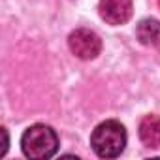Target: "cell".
Listing matches in <instances>:
<instances>
[{
	"instance_id": "cell-4",
	"label": "cell",
	"mask_w": 160,
	"mask_h": 160,
	"mask_svg": "<svg viewBox=\"0 0 160 160\" xmlns=\"http://www.w3.org/2000/svg\"><path fill=\"white\" fill-rule=\"evenodd\" d=\"M98 13L108 25H124L132 17V0H100Z\"/></svg>"
},
{
	"instance_id": "cell-2",
	"label": "cell",
	"mask_w": 160,
	"mask_h": 160,
	"mask_svg": "<svg viewBox=\"0 0 160 160\" xmlns=\"http://www.w3.org/2000/svg\"><path fill=\"white\" fill-rule=\"evenodd\" d=\"M21 149L25 156L34 160L51 158L58 151V136L47 124H32L21 136Z\"/></svg>"
},
{
	"instance_id": "cell-6",
	"label": "cell",
	"mask_w": 160,
	"mask_h": 160,
	"mask_svg": "<svg viewBox=\"0 0 160 160\" xmlns=\"http://www.w3.org/2000/svg\"><path fill=\"white\" fill-rule=\"evenodd\" d=\"M138 38L141 43L145 45H151L154 43L158 38H160V23L154 21V19H145L139 23L138 27Z\"/></svg>"
},
{
	"instance_id": "cell-5",
	"label": "cell",
	"mask_w": 160,
	"mask_h": 160,
	"mask_svg": "<svg viewBox=\"0 0 160 160\" xmlns=\"http://www.w3.org/2000/svg\"><path fill=\"white\" fill-rule=\"evenodd\" d=\"M139 139L145 147L156 149L160 147V117L145 115L139 122Z\"/></svg>"
},
{
	"instance_id": "cell-1",
	"label": "cell",
	"mask_w": 160,
	"mask_h": 160,
	"mask_svg": "<svg viewBox=\"0 0 160 160\" xmlns=\"http://www.w3.org/2000/svg\"><path fill=\"white\" fill-rule=\"evenodd\" d=\"M126 130L119 121H104L91 134V147L100 158H117L126 147Z\"/></svg>"
},
{
	"instance_id": "cell-3",
	"label": "cell",
	"mask_w": 160,
	"mask_h": 160,
	"mask_svg": "<svg viewBox=\"0 0 160 160\" xmlns=\"http://www.w3.org/2000/svg\"><path fill=\"white\" fill-rule=\"evenodd\" d=\"M70 51L81 60H92L102 51V40L89 28H77L68 36Z\"/></svg>"
}]
</instances>
